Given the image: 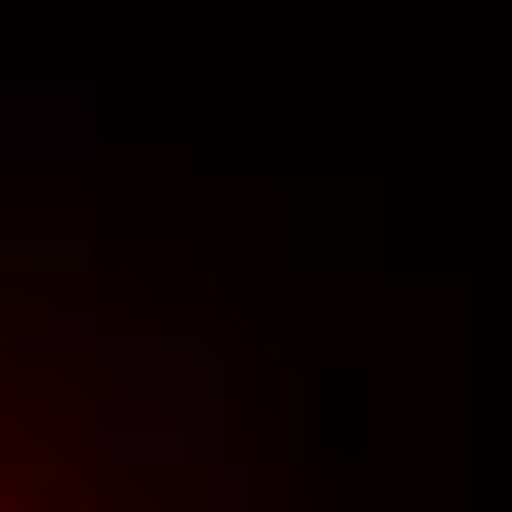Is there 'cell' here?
I'll return each mask as SVG.
<instances>
[{
	"instance_id": "6da1fadb",
	"label": "cell",
	"mask_w": 512,
	"mask_h": 512,
	"mask_svg": "<svg viewBox=\"0 0 512 512\" xmlns=\"http://www.w3.org/2000/svg\"><path fill=\"white\" fill-rule=\"evenodd\" d=\"M0 512H131L108 477V441L72 429V441H36L0 417Z\"/></svg>"
}]
</instances>
